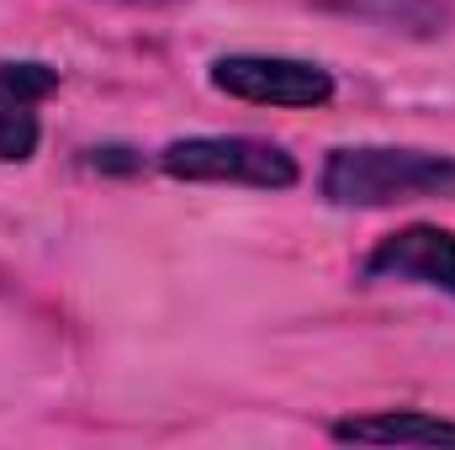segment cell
I'll use <instances>...</instances> for the list:
<instances>
[{
	"mask_svg": "<svg viewBox=\"0 0 455 450\" xmlns=\"http://www.w3.org/2000/svg\"><path fill=\"white\" fill-rule=\"evenodd\" d=\"M127 5H175V0H127Z\"/></svg>",
	"mask_w": 455,
	"mask_h": 450,
	"instance_id": "cell-8",
	"label": "cell"
},
{
	"mask_svg": "<svg viewBox=\"0 0 455 450\" xmlns=\"http://www.w3.org/2000/svg\"><path fill=\"white\" fill-rule=\"evenodd\" d=\"M334 440L344 446H455V419L424 414V408H381V414L339 419Z\"/></svg>",
	"mask_w": 455,
	"mask_h": 450,
	"instance_id": "cell-5",
	"label": "cell"
},
{
	"mask_svg": "<svg viewBox=\"0 0 455 450\" xmlns=\"http://www.w3.org/2000/svg\"><path fill=\"white\" fill-rule=\"evenodd\" d=\"M365 276H376V281H413V286H435V292L455 297V233L435 223L397 228L365 254Z\"/></svg>",
	"mask_w": 455,
	"mask_h": 450,
	"instance_id": "cell-4",
	"label": "cell"
},
{
	"mask_svg": "<svg viewBox=\"0 0 455 450\" xmlns=\"http://www.w3.org/2000/svg\"><path fill=\"white\" fill-rule=\"evenodd\" d=\"M159 170L170 181L191 186H254V191H286L297 186V159L249 133H202V138H175L159 149Z\"/></svg>",
	"mask_w": 455,
	"mask_h": 450,
	"instance_id": "cell-2",
	"label": "cell"
},
{
	"mask_svg": "<svg viewBox=\"0 0 455 450\" xmlns=\"http://www.w3.org/2000/svg\"><path fill=\"white\" fill-rule=\"evenodd\" d=\"M53 85H59V69H48V64H11V59H0V91H5V96L43 101Z\"/></svg>",
	"mask_w": 455,
	"mask_h": 450,
	"instance_id": "cell-7",
	"label": "cell"
},
{
	"mask_svg": "<svg viewBox=\"0 0 455 450\" xmlns=\"http://www.w3.org/2000/svg\"><path fill=\"white\" fill-rule=\"evenodd\" d=\"M323 197L334 207H403V202H451L455 154L392 149V143H344L323 165Z\"/></svg>",
	"mask_w": 455,
	"mask_h": 450,
	"instance_id": "cell-1",
	"label": "cell"
},
{
	"mask_svg": "<svg viewBox=\"0 0 455 450\" xmlns=\"http://www.w3.org/2000/svg\"><path fill=\"white\" fill-rule=\"evenodd\" d=\"M37 138H43V127H37L32 101L0 91V165H21V159H32V154H37Z\"/></svg>",
	"mask_w": 455,
	"mask_h": 450,
	"instance_id": "cell-6",
	"label": "cell"
},
{
	"mask_svg": "<svg viewBox=\"0 0 455 450\" xmlns=\"http://www.w3.org/2000/svg\"><path fill=\"white\" fill-rule=\"evenodd\" d=\"M212 85L249 107H329L334 75L313 59L286 53H223L212 59Z\"/></svg>",
	"mask_w": 455,
	"mask_h": 450,
	"instance_id": "cell-3",
	"label": "cell"
}]
</instances>
